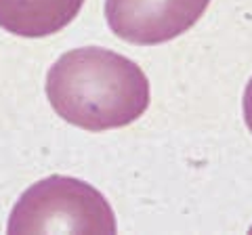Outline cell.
Returning <instances> with one entry per match:
<instances>
[{
	"label": "cell",
	"mask_w": 252,
	"mask_h": 235,
	"mask_svg": "<svg viewBox=\"0 0 252 235\" xmlns=\"http://www.w3.org/2000/svg\"><path fill=\"white\" fill-rule=\"evenodd\" d=\"M55 114L89 132L128 126L149 107V82L135 61L99 46L67 51L46 74Z\"/></svg>",
	"instance_id": "cell-1"
},
{
	"label": "cell",
	"mask_w": 252,
	"mask_h": 235,
	"mask_svg": "<svg viewBox=\"0 0 252 235\" xmlns=\"http://www.w3.org/2000/svg\"><path fill=\"white\" fill-rule=\"evenodd\" d=\"M244 120H246V126L252 132V78L244 90Z\"/></svg>",
	"instance_id": "cell-5"
},
{
	"label": "cell",
	"mask_w": 252,
	"mask_h": 235,
	"mask_svg": "<svg viewBox=\"0 0 252 235\" xmlns=\"http://www.w3.org/2000/svg\"><path fill=\"white\" fill-rule=\"evenodd\" d=\"M210 0H105L109 29L130 44L154 46L191 29Z\"/></svg>",
	"instance_id": "cell-3"
},
{
	"label": "cell",
	"mask_w": 252,
	"mask_h": 235,
	"mask_svg": "<svg viewBox=\"0 0 252 235\" xmlns=\"http://www.w3.org/2000/svg\"><path fill=\"white\" fill-rule=\"evenodd\" d=\"M9 233H116L107 200L89 183L53 175L30 187L15 204Z\"/></svg>",
	"instance_id": "cell-2"
},
{
	"label": "cell",
	"mask_w": 252,
	"mask_h": 235,
	"mask_svg": "<svg viewBox=\"0 0 252 235\" xmlns=\"http://www.w3.org/2000/svg\"><path fill=\"white\" fill-rule=\"evenodd\" d=\"M84 0H0V28L23 38H44L69 26Z\"/></svg>",
	"instance_id": "cell-4"
}]
</instances>
